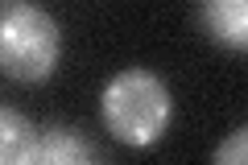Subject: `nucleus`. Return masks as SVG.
<instances>
[{"label":"nucleus","instance_id":"1","mask_svg":"<svg viewBox=\"0 0 248 165\" xmlns=\"http://www.w3.org/2000/svg\"><path fill=\"white\" fill-rule=\"evenodd\" d=\"M99 116L104 128L128 149H149L166 136L174 120V95L153 70L128 66L112 75L99 91Z\"/></svg>","mask_w":248,"mask_h":165},{"label":"nucleus","instance_id":"5","mask_svg":"<svg viewBox=\"0 0 248 165\" xmlns=\"http://www.w3.org/2000/svg\"><path fill=\"white\" fill-rule=\"evenodd\" d=\"M33 165H104V161H99V149L79 128L54 124L42 132V149H37Z\"/></svg>","mask_w":248,"mask_h":165},{"label":"nucleus","instance_id":"2","mask_svg":"<svg viewBox=\"0 0 248 165\" xmlns=\"http://www.w3.org/2000/svg\"><path fill=\"white\" fill-rule=\"evenodd\" d=\"M62 62V25L29 0H9L0 13V66L13 83H46Z\"/></svg>","mask_w":248,"mask_h":165},{"label":"nucleus","instance_id":"4","mask_svg":"<svg viewBox=\"0 0 248 165\" xmlns=\"http://www.w3.org/2000/svg\"><path fill=\"white\" fill-rule=\"evenodd\" d=\"M42 132L25 112L17 107H0V165H33L42 149Z\"/></svg>","mask_w":248,"mask_h":165},{"label":"nucleus","instance_id":"3","mask_svg":"<svg viewBox=\"0 0 248 165\" xmlns=\"http://www.w3.org/2000/svg\"><path fill=\"white\" fill-rule=\"evenodd\" d=\"M199 25L223 50H248V0H207L199 4Z\"/></svg>","mask_w":248,"mask_h":165},{"label":"nucleus","instance_id":"6","mask_svg":"<svg viewBox=\"0 0 248 165\" xmlns=\"http://www.w3.org/2000/svg\"><path fill=\"white\" fill-rule=\"evenodd\" d=\"M211 165H248V124H240L236 132H228V136L215 145Z\"/></svg>","mask_w":248,"mask_h":165}]
</instances>
